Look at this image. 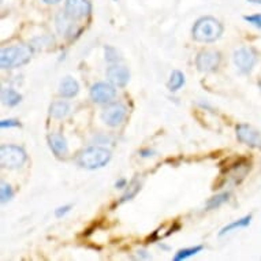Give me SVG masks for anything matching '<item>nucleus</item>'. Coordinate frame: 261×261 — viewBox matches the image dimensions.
<instances>
[{
    "label": "nucleus",
    "mask_w": 261,
    "mask_h": 261,
    "mask_svg": "<svg viewBox=\"0 0 261 261\" xmlns=\"http://www.w3.org/2000/svg\"><path fill=\"white\" fill-rule=\"evenodd\" d=\"M111 160V152L107 148L103 146H90L80 154L78 158V164L88 170H97Z\"/></svg>",
    "instance_id": "nucleus-3"
},
{
    "label": "nucleus",
    "mask_w": 261,
    "mask_h": 261,
    "mask_svg": "<svg viewBox=\"0 0 261 261\" xmlns=\"http://www.w3.org/2000/svg\"><path fill=\"white\" fill-rule=\"evenodd\" d=\"M250 222H252V215L244 216V218L238 219V220H236V222H231L230 224H227V226L223 227L222 230H220V232H219V236L220 237L226 236L227 232L234 231V230H237V228H245V227H248L249 224H250Z\"/></svg>",
    "instance_id": "nucleus-16"
},
{
    "label": "nucleus",
    "mask_w": 261,
    "mask_h": 261,
    "mask_svg": "<svg viewBox=\"0 0 261 261\" xmlns=\"http://www.w3.org/2000/svg\"><path fill=\"white\" fill-rule=\"evenodd\" d=\"M260 88H261V82H260Z\"/></svg>",
    "instance_id": "nucleus-32"
},
{
    "label": "nucleus",
    "mask_w": 261,
    "mask_h": 261,
    "mask_svg": "<svg viewBox=\"0 0 261 261\" xmlns=\"http://www.w3.org/2000/svg\"><path fill=\"white\" fill-rule=\"evenodd\" d=\"M222 33L223 25L214 17L200 18L192 29L193 39L200 43H214Z\"/></svg>",
    "instance_id": "nucleus-1"
},
{
    "label": "nucleus",
    "mask_w": 261,
    "mask_h": 261,
    "mask_svg": "<svg viewBox=\"0 0 261 261\" xmlns=\"http://www.w3.org/2000/svg\"><path fill=\"white\" fill-rule=\"evenodd\" d=\"M220 54L216 51H201L196 58V66L197 69L202 73H212L215 70H218L220 64Z\"/></svg>",
    "instance_id": "nucleus-7"
},
{
    "label": "nucleus",
    "mask_w": 261,
    "mask_h": 261,
    "mask_svg": "<svg viewBox=\"0 0 261 261\" xmlns=\"http://www.w3.org/2000/svg\"><path fill=\"white\" fill-rule=\"evenodd\" d=\"M43 2H45L47 5H56V3H59L60 0H43Z\"/></svg>",
    "instance_id": "nucleus-30"
},
{
    "label": "nucleus",
    "mask_w": 261,
    "mask_h": 261,
    "mask_svg": "<svg viewBox=\"0 0 261 261\" xmlns=\"http://www.w3.org/2000/svg\"><path fill=\"white\" fill-rule=\"evenodd\" d=\"M250 3H254V5H261V0H249Z\"/></svg>",
    "instance_id": "nucleus-31"
},
{
    "label": "nucleus",
    "mask_w": 261,
    "mask_h": 261,
    "mask_svg": "<svg viewBox=\"0 0 261 261\" xmlns=\"http://www.w3.org/2000/svg\"><path fill=\"white\" fill-rule=\"evenodd\" d=\"M90 99L97 104H107L115 99L116 89L111 82H97L90 88Z\"/></svg>",
    "instance_id": "nucleus-5"
},
{
    "label": "nucleus",
    "mask_w": 261,
    "mask_h": 261,
    "mask_svg": "<svg viewBox=\"0 0 261 261\" xmlns=\"http://www.w3.org/2000/svg\"><path fill=\"white\" fill-rule=\"evenodd\" d=\"M232 59H234V63L238 67L241 73H250L252 69L254 67V64L257 62V56L254 54L253 49L246 47L238 48L236 52H234V56H232Z\"/></svg>",
    "instance_id": "nucleus-6"
},
{
    "label": "nucleus",
    "mask_w": 261,
    "mask_h": 261,
    "mask_svg": "<svg viewBox=\"0 0 261 261\" xmlns=\"http://www.w3.org/2000/svg\"><path fill=\"white\" fill-rule=\"evenodd\" d=\"M71 208H73V205H63V206H59L58 210L55 211V216L56 218H63L64 215L69 214L70 211H71Z\"/></svg>",
    "instance_id": "nucleus-26"
},
{
    "label": "nucleus",
    "mask_w": 261,
    "mask_h": 261,
    "mask_svg": "<svg viewBox=\"0 0 261 261\" xmlns=\"http://www.w3.org/2000/svg\"><path fill=\"white\" fill-rule=\"evenodd\" d=\"M30 58H32V51L26 45L3 48L0 52V66L5 70L17 69L28 63Z\"/></svg>",
    "instance_id": "nucleus-2"
},
{
    "label": "nucleus",
    "mask_w": 261,
    "mask_h": 261,
    "mask_svg": "<svg viewBox=\"0 0 261 261\" xmlns=\"http://www.w3.org/2000/svg\"><path fill=\"white\" fill-rule=\"evenodd\" d=\"M13 197H14L13 188H11L9 184L2 182V185H0V200H2V204H6V202L10 201Z\"/></svg>",
    "instance_id": "nucleus-22"
},
{
    "label": "nucleus",
    "mask_w": 261,
    "mask_h": 261,
    "mask_svg": "<svg viewBox=\"0 0 261 261\" xmlns=\"http://www.w3.org/2000/svg\"><path fill=\"white\" fill-rule=\"evenodd\" d=\"M107 78L114 86H124L130 81V71L120 64H111L107 69Z\"/></svg>",
    "instance_id": "nucleus-11"
},
{
    "label": "nucleus",
    "mask_w": 261,
    "mask_h": 261,
    "mask_svg": "<svg viewBox=\"0 0 261 261\" xmlns=\"http://www.w3.org/2000/svg\"><path fill=\"white\" fill-rule=\"evenodd\" d=\"M28 154L21 146L3 145L0 148V164L3 168H19L25 164Z\"/></svg>",
    "instance_id": "nucleus-4"
},
{
    "label": "nucleus",
    "mask_w": 261,
    "mask_h": 261,
    "mask_svg": "<svg viewBox=\"0 0 261 261\" xmlns=\"http://www.w3.org/2000/svg\"><path fill=\"white\" fill-rule=\"evenodd\" d=\"M140 185L137 184V182H133L132 184V186L128 188V190L126 193H124L123 196H122V200H120V202H124V201H127V200H132V198L136 196L138 193V190H140Z\"/></svg>",
    "instance_id": "nucleus-23"
},
{
    "label": "nucleus",
    "mask_w": 261,
    "mask_h": 261,
    "mask_svg": "<svg viewBox=\"0 0 261 261\" xmlns=\"http://www.w3.org/2000/svg\"><path fill=\"white\" fill-rule=\"evenodd\" d=\"M126 185H127V180L124 179V178H120L119 180H116L115 182V188L116 189H124L126 188Z\"/></svg>",
    "instance_id": "nucleus-27"
},
{
    "label": "nucleus",
    "mask_w": 261,
    "mask_h": 261,
    "mask_svg": "<svg viewBox=\"0 0 261 261\" xmlns=\"http://www.w3.org/2000/svg\"><path fill=\"white\" fill-rule=\"evenodd\" d=\"M48 144H49V148L56 156H64L69 152V145H67V141L66 138L62 136V134L52 133L48 136Z\"/></svg>",
    "instance_id": "nucleus-13"
},
{
    "label": "nucleus",
    "mask_w": 261,
    "mask_h": 261,
    "mask_svg": "<svg viewBox=\"0 0 261 261\" xmlns=\"http://www.w3.org/2000/svg\"><path fill=\"white\" fill-rule=\"evenodd\" d=\"M138 256L144 257V258H149V254H146L145 250H140V252H138Z\"/></svg>",
    "instance_id": "nucleus-29"
},
{
    "label": "nucleus",
    "mask_w": 261,
    "mask_h": 261,
    "mask_svg": "<svg viewBox=\"0 0 261 261\" xmlns=\"http://www.w3.org/2000/svg\"><path fill=\"white\" fill-rule=\"evenodd\" d=\"M244 19L249 22L250 25L256 26L258 29H261V14H253V15H245Z\"/></svg>",
    "instance_id": "nucleus-24"
},
{
    "label": "nucleus",
    "mask_w": 261,
    "mask_h": 261,
    "mask_svg": "<svg viewBox=\"0 0 261 261\" xmlns=\"http://www.w3.org/2000/svg\"><path fill=\"white\" fill-rule=\"evenodd\" d=\"M185 85V75L182 71L179 70H174L170 75V81H168L167 86L168 89L171 90V92H176V90H179L182 86Z\"/></svg>",
    "instance_id": "nucleus-18"
},
{
    "label": "nucleus",
    "mask_w": 261,
    "mask_h": 261,
    "mask_svg": "<svg viewBox=\"0 0 261 261\" xmlns=\"http://www.w3.org/2000/svg\"><path fill=\"white\" fill-rule=\"evenodd\" d=\"M21 123L17 119H3L0 122V127L2 128H10V127H18Z\"/></svg>",
    "instance_id": "nucleus-25"
},
{
    "label": "nucleus",
    "mask_w": 261,
    "mask_h": 261,
    "mask_svg": "<svg viewBox=\"0 0 261 261\" xmlns=\"http://www.w3.org/2000/svg\"><path fill=\"white\" fill-rule=\"evenodd\" d=\"M104 55H106V60L111 64H118L122 60L119 52L116 51L114 47H110V45L104 48Z\"/></svg>",
    "instance_id": "nucleus-21"
},
{
    "label": "nucleus",
    "mask_w": 261,
    "mask_h": 261,
    "mask_svg": "<svg viewBox=\"0 0 261 261\" xmlns=\"http://www.w3.org/2000/svg\"><path fill=\"white\" fill-rule=\"evenodd\" d=\"M126 114H127V108L124 107L123 104L114 103L110 104L106 110L101 114V119L106 124L111 126V127H116L119 126L122 122L126 118Z\"/></svg>",
    "instance_id": "nucleus-8"
},
{
    "label": "nucleus",
    "mask_w": 261,
    "mask_h": 261,
    "mask_svg": "<svg viewBox=\"0 0 261 261\" xmlns=\"http://www.w3.org/2000/svg\"><path fill=\"white\" fill-rule=\"evenodd\" d=\"M70 112V104L67 101H54L49 107V115L55 119H64L66 116L69 115Z\"/></svg>",
    "instance_id": "nucleus-14"
},
{
    "label": "nucleus",
    "mask_w": 261,
    "mask_h": 261,
    "mask_svg": "<svg viewBox=\"0 0 261 261\" xmlns=\"http://www.w3.org/2000/svg\"><path fill=\"white\" fill-rule=\"evenodd\" d=\"M22 96L13 88H5L2 89V101L9 107H15L17 104L21 103Z\"/></svg>",
    "instance_id": "nucleus-15"
},
{
    "label": "nucleus",
    "mask_w": 261,
    "mask_h": 261,
    "mask_svg": "<svg viewBox=\"0 0 261 261\" xmlns=\"http://www.w3.org/2000/svg\"><path fill=\"white\" fill-rule=\"evenodd\" d=\"M140 154H141L142 158H150V156H153V150L142 149L141 152H140Z\"/></svg>",
    "instance_id": "nucleus-28"
},
{
    "label": "nucleus",
    "mask_w": 261,
    "mask_h": 261,
    "mask_svg": "<svg viewBox=\"0 0 261 261\" xmlns=\"http://www.w3.org/2000/svg\"><path fill=\"white\" fill-rule=\"evenodd\" d=\"M202 250V246H194V248H186V249H182L179 252L176 253L175 256H174V261H182V260H186L189 257L192 256H196L198 253Z\"/></svg>",
    "instance_id": "nucleus-19"
},
{
    "label": "nucleus",
    "mask_w": 261,
    "mask_h": 261,
    "mask_svg": "<svg viewBox=\"0 0 261 261\" xmlns=\"http://www.w3.org/2000/svg\"><path fill=\"white\" fill-rule=\"evenodd\" d=\"M59 94L64 99H71L75 97L80 92V85L78 82L71 77H64L59 84V89H58Z\"/></svg>",
    "instance_id": "nucleus-12"
},
{
    "label": "nucleus",
    "mask_w": 261,
    "mask_h": 261,
    "mask_svg": "<svg viewBox=\"0 0 261 261\" xmlns=\"http://www.w3.org/2000/svg\"><path fill=\"white\" fill-rule=\"evenodd\" d=\"M64 13L71 19H81L92 13V5L89 0H66Z\"/></svg>",
    "instance_id": "nucleus-9"
},
{
    "label": "nucleus",
    "mask_w": 261,
    "mask_h": 261,
    "mask_svg": "<svg viewBox=\"0 0 261 261\" xmlns=\"http://www.w3.org/2000/svg\"><path fill=\"white\" fill-rule=\"evenodd\" d=\"M228 197H230L228 193H222V194H218V196L210 198V201L206 202V210H216L220 205H223L224 202L228 201Z\"/></svg>",
    "instance_id": "nucleus-20"
},
{
    "label": "nucleus",
    "mask_w": 261,
    "mask_h": 261,
    "mask_svg": "<svg viewBox=\"0 0 261 261\" xmlns=\"http://www.w3.org/2000/svg\"><path fill=\"white\" fill-rule=\"evenodd\" d=\"M56 28H58V32H59L60 35H69V32L73 28V23H71V18L67 15L66 13L58 14V17H56Z\"/></svg>",
    "instance_id": "nucleus-17"
},
{
    "label": "nucleus",
    "mask_w": 261,
    "mask_h": 261,
    "mask_svg": "<svg viewBox=\"0 0 261 261\" xmlns=\"http://www.w3.org/2000/svg\"><path fill=\"white\" fill-rule=\"evenodd\" d=\"M237 138L253 148H261V136L249 124H240L237 127Z\"/></svg>",
    "instance_id": "nucleus-10"
}]
</instances>
